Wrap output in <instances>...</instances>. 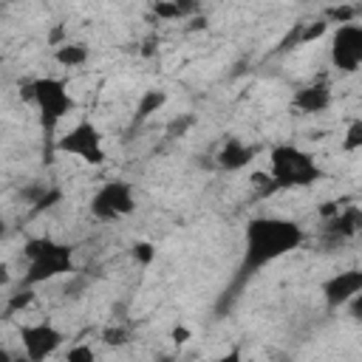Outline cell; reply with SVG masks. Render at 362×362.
<instances>
[{
	"mask_svg": "<svg viewBox=\"0 0 362 362\" xmlns=\"http://www.w3.org/2000/svg\"><path fill=\"white\" fill-rule=\"evenodd\" d=\"M320 291H322V300L328 308L348 305L356 294H362V269H345V272L331 274L328 280H322Z\"/></svg>",
	"mask_w": 362,
	"mask_h": 362,
	"instance_id": "obj_9",
	"label": "cell"
},
{
	"mask_svg": "<svg viewBox=\"0 0 362 362\" xmlns=\"http://www.w3.org/2000/svg\"><path fill=\"white\" fill-rule=\"evenodd\" d=\"M57 153H68L90 167L105 164V144L99 127L93 122H76L65 136L57 139Z\"/></svg>",
	"mask_w": 362,
	"mask_h": 362,
	"instance_id": "obj_6",
	"label": "cell"
},
{
	"mask_svg": "<svg viewBox=\"0 0 362 362\" xmlns=\"http://www.w3.org/2000/svg\"><path fill=\"white\" fill-rule=\"evenodd\" d=\"M331 65L337 71L354 74L362 68V25L351 23V25H337L334 37H331Z\"/></svg>",
	"mask_w": 362,
	"mask_h": 362,
	"instance_id": "obj_7",
	"label": "cell"
},
{
	"mask_svg": "<svg viewBox=\"0 0 362 362\" xmlns=\"http://www.w3.org/2000/svg\"><path fill=\"white\" fill-rule=\"evenodd\" d=\"M88 57H90V51L85 42H62L54 51V62L62 68H79L88 62Z\"/></svg>",
	"mask_w": 362,
	"mask_h": 362,
	"instance_id": "obj_13",
	"label": "cell"
},
{
	"mask_svg": "<svg viewBox=\"0 0 362 362\" xmlns=\"http://www.w3.org/2000/svg\"><path fill=\"white\" fill-rule=\"evenodd\" d=\"M269 175L280 189H300L317 184L325 173L314 161V156L297 144H274L269 153Z\"/></svg>",
	"mask_w": 362,
	"mask_h": 362,
	"instance_id": "obj_3",
	"label": "cell"
},
{
	"mask_svg": "<svg viewBox=\"0 0 362 362\" xmlns=\"http://www.w3.org/2000/svg\"><path fill=\"white\" fill-rule=\"evenodd\" d=\"M62 331L51 322H34L20 328V342L25 351V362H45L59 345H62Z\"/></svg>",
	"mask_w": 362,
	"mask_h": 362,
	"instance_id": "obj_8",
	"label": "cell"
},
{
	"mask_svg": "<svg viewBox=\"0 0 362 362\" xmlns=\"http://www.w3.org/2000/svg\"><path fill=\"white\" fill-rule=\"evenodd\" d=\"M362 232V209L356 204L342 206L331 221H325V235L331 240H348Z\"/></svg>",
	"mask_w": 362,
	"mask_h": 362,
	"instance_id": "obj_12",
	"label": "cell"
},
{
	"mask_svg": "<svg viewBox=\"0 0 362 362\" xmlns=\"http://www.w3.org/2000/svg\"><path fill=\"white\" fill-rule=\"evenodd\" d=\"M102 342H105L107 348H122V345L130 342V331H127L124 325H110V328L102 331Z\"/></svg>",
	"mask_w": 362,
	"mask_h": 362,
	"instance_id": "obj_18",
	"label": "cell"
},
{
	"mask_svg": "<svg viewBox=\"0 0 362 362\" xmlns=\"http://www.w3.org/2000/svg\"><path fill=\"white\" fill-rule=\"evenodd\" d=\"M345 308H348V314H351L356 322H362V294H356Z\"/></svg>",
	"mask_w": 362,
	"mask_h": 362,
	"instance_id": "obj_24",
	"label": "cell"
},
{
	"mask_svg": "<svg viewBox=\"0 0 362 362\" xmlns=\"http://www.w3.org/2000/svg\"><path fill=\"white\" fill-rule=\"evenodd\" d=\"M187 339H189V328H187V325H175V328H173V342L184 345Z\"/></svg>",
	"mask_w": 362,
	"mask_h": 362,
	"instance_id": "obj_25",
	"label": "cell"
},
{
	"mask_svg": "<svg viewBox=\"0 0 362 362\" xmlns=\"http://www.w3.org/2000/svg\"><path fill=\"white\" fill-rule=\"evenodd\" d=\"M133 260H136L139 266H150V263L156 260V246H153L150 240H136V243H133Z\"/></svg>",
	"mask_w": 362,
	"mask_h": 362,
	"instance_id": "obj_19",
	"label": "cell"
},
{
	"mask_svg": "<svg viewBox=\"0 0 362 362\" xmlns=\"http://www.w3.org/2000/svg\"><path fill=\"white\" fill-rule=\"evenodd\" d=\"M192 8L195 6H184V3H153V14H158L161 20H181Z\"/></svg>",
	"mask_w": 362,
	"mask_h": 362,
	"instance_id": "obj_17",
	"label": "cell"
},
{
	"mask_svg": "<svg viewBox=\"0 0 362 362\" xmlns=\"http://www.w3.org/2000/svg\"><path fill=\"white\" fill-rule=\"evenodd\" d=\"M31 300H34V288H25V286H23V291H17V294H11V297H8V305H6V311H8V314H14V311L25 308Z\"/></svg>",
	"mask_w": 362,
	"mask_h": 362,
	"instance_id": "obj_22",
	"label": "cell"
},
{
	"mask_svg": "<svg viewBox=\"0 0 362 362\" xmlns=\"http://www.w3.org/2000/svg\"><path fill=\"white\" fill-rule=\"evenodd\" d=\"M23 257L28 263L25 274H23L25 288L74 272V249L68 243L54 240V238H28L23 243Z\"/></svg>",
	"mask_w": 362,
	"mask_h": 362,
	"instance_id": "obj_2",
	"label": "cell"
},
{
	"mask_svg": "<svg viewBox=\"0 0 362 362\" xmlns=\"http://www.w3.org/2000/svg\"><path fill=\"white\" fill-rule=\"evenodd\" d=\"M356 14H359V6H328L322 20L337 23V25H351L356 23Z\"/></svg>",
	"mask_w": 362,
	"mask_h": 362,
	"instance_id": "obj_16",
	"label": "cell"
},
{
	"mask_svg": "<svg viewBox=\"0 0 362 362\" xmlns=\"http://www.w3.org/2000/svg\"><path fill=\"white\" fill-rule=\"evenodd\" d=\"M88 209H90V215H93L96 221H119V218H127V215L136 209L133 184L124 181V178L105 181V184L90 195Z\"/></svg>",
	"mask_w": 362,
	"mask_h": 362,
	"instance_id": "obj_5",
	"label": "cell"
},
{
	"mask_svg": "<svg viewBox=\"0 0 362 362\" xmlns=\"http://www.w3.org/2000/svg\"><path fill=\"white\" fill-rule=\"evenodd\" d=\"M339 147H342V153H356V150H362V119H351V122H348Z\"/></svg>",
	"mask_w": 362,
	"mask_h": 362,
	"instance_id": "obj_15",
	"label": "cell"
},
{
	"mask_svg": "<svg viewBox=\"0 0 362 362\" xmlns=\"http://www.w3.org/2000/svg\"><path fill=\"white\" fill-rule=\"evenodd\" d=\"M305 243V232L297 221L260 215L252 218L243 229V257H240V280L257 274L263 266L286 257L288 252Z\"/></svg>",
	"mask_w": 362,
	"mask_h": 362,
	"instance_id": "obj_1",
	"label": "cell"
},
{
	"mask_svg": "<svg viewBox=\"0 0 362 362\" xmlns=\"http://www.w3.org/2000/svg\"><path fill=\"white\" fill-rule=\"evenodd\" d=\"M65 362H96V351H93L90 345H85V342L71 345V348H68Z\"/></svg>",
	"mask_w": 362,
	"mask_h": 362,
	"instance_id": "obj_21",
	"label": "cell"
},
{
	"mask_svg": "<svg viewBox=\"0 0 362 362\" xmlns=\"http://www.w3.org/2000/svg\"><path fill=\"white\" fill-rule=\"evenodd\" d=\"M167 105V90H158V88H150V90H144L141 96H139V102H136V122H144V119H150L153 113H158L161 107Z\"/></svg>",
	"mask_w": 362,
	"mask_h": 362,
	"instance_id": "obj_14",
	"label": "cell"
},
{
	"mask_svg": "<svg viewBox=\"0 0 362 362\" xmlns=\"http://www.w3.org/2000/svg\"><path fill=\"white\" fill-rule=\"evenodd\" d=\"M0 362H11V356H8V351H3V354H0Z\"/></svg>",
	"mask_w": 362,
	"mask_h": 362,
	"instance_id": "obj_28",
	"label": "cell"
},
{
	"mask_svg": "<svg viewBox=\"0 0 362 362\" xmlns=\"http://www.w3.org/2000/svg\"><path fill=\"white\" fill-rule=\"evenodd\" d=\"M189 28H206V17H195Z\"/></svg>",
	"mask_w": 362,
	"mask_h": 362,
	"instance_id": "obj_27",
	"label": "cell"
},
{
	"mask_svg": "<svg viewBox=\"0 0 362 362\" xmlns=\"http://www.w3.org/2000/svg\"><path fill=\"white\" fill-rule=\"evenodd\" d=\"M325 28H328V20H314V23H303V25H300V45H305V42L317 40L320 34H325Z\"/></svg>",
	"mask_w": 362,
	"mask_h": 362,
	"instance_id": "obj_20",
	"label": "cell"
},
{
	"mask_svg": "<svg viewBox=\"0 0 362 362\" xmlns=\"http://www.w3.org/2000/svg\"><path fill=\"white\" fill-rule=\"evenodd\" d=\"M25 96L34 102L37 113H40V124L45 130V136H54L57 124L76 110V99L71 96L68 85L57 76H40L34 82L25 85Z\"/></svg>",
	"mask_w": 362,
	"mask_h": 362,
	"instance_id": "obj_4",
	"label": "cell"
},
{
	"mask_svg": "<svg viewBox=\"0 0 362 362\" xmlns=\"http://www.w3.org/2000/svg\"><path fill=\"white\" fill-rule=\"evenodd\" d=\"M252 184L257 187V195H260V198H269L272 192H277V187H274V181H272L269 173H255V175H252Z\"/></svg>",
	"mask_w": 362,
	"mask_h": 362,
	"instance_id": "obj_23",
	"label": "cell"
},
{
	"mask_svg": "<svg viewBox=\"0 0 362 362\" xmlns=\"http://www.w3.org/2000/svg\"><path fill=\"white\" fill-rule=\"evenodd\" d=\"M291 107L300 110V113H322L331 107V85L328 82H311V85H303L294 99H291Z\"/></svg>",
	"mask_w": 362,
	"mask_h": 362,
	"instance_id": "obj_10",
	"label": "cell"
},
{
	"mask_svg": "<svg viewBox=\"0 0 362 362\" xmlns=\"http://www.w3.org/2000/svg\"><path fill=\"white\" fill-rule=\"evenodd\" d=\"M255 147L252 144H243L238 136H229L223 144H221V150L215 153V164L221 167V170H226V173H238V170H243L252 158H255Z\"/></svg>",
	"mask_w": 362,
	"mask_h": 362,
	"instance_id": "obj_11",
	"label": "cell"
},
{
	"mask_svg": "<svg viewBox=\"0 0 362 362\" xmlns=\"http://www.w3.org/2000/svg\"><path fill=\"white\" fill-rule=\"evenodd\" d=\"M209 362H246V359L240 356V351H226V354H221V356H215Z\"/></svg>",
	"mask_w": 362,
	"mask_h": 362,
	"instance_id": "obj_26",
	"label": "cell"
}]
</instances>
